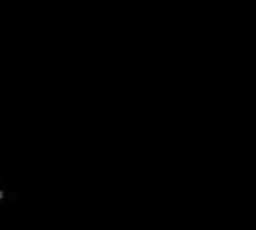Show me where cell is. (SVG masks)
<instances>
[{
  "label": "cell",
  "mask_w": 256,
  "mask_h": 230,
  "mask_svg": "<svg viewBox=\"0 0 256 230\" xmlns=\"http://www.w3.org/2000/svg\"><path fill=\"white\" fill-rule=\"evenodd\" d=\"M2 200H4V190L0 188V202H2Z\"/></svg>",
  "instance_id": "obj_1"
}]
</instances>
